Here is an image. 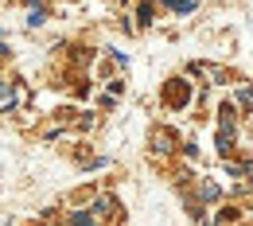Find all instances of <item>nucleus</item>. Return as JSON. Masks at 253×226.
<instances>
[{
  "label": "nucleus",
  "mask_w": 253,
  "mask_h": 226,
  "mask_svg": "<svg viewBox=\"0 0 253 226\" xmlns=\"http://www.w3.org/2000/svg\"><path fill=\"white\" fill-rule=\"evenodd\" d=\"M230 148H234V129H222L218 133V152H222V156H230Z\"/></svg>",
  "instance_id": "obj_4"
},
{
  "label": "nucleus",
  "mask_w": 253,
  "mask_h": 226,
  "mask_svg": "<svg viewBox=\"0 0 253 226\" xmlns=\"http://www.w3.org/2000/svg\"><path fill=\"white\" fill-rule=\"evenodd\" d=\"M164 4H168L171 12H195V8H199V0H164Z\"/></svg>",
  "instance_id": "obj_5"
},
{
  "label": "nucleus",
  "mask_w": 253,
  "mask_h": 226,
  "mask_svg": "<svg viewBox=\"0 0 253 226\" xmlns=\"http://www.w3.org/2000/svg\"><path fill=\"white\" fill-rule=\"evenodd\" d=\"M218 121H222V129H234V105H230V101L218 109Z\"/></svg>",
  "instance_id": "obj_7"
},
{
  "label": "nucleus",
  "mask_w": 253,
  "mask_h": 226,
  "mask_svg": "<svg viewBox=\"0 0 253 226\" xmlns=\"http://www.w3.org/2000/svg\"><path fill=\"white\" fill-rule=\"evenodd\" d=\"M191 97V90H187V82H183V78H179V82H175V86H171V101H175V105H183V101H187Z\"/></svg>",
  "instance_id": "obj_3"
},
{
  "label": "nucleus",
  "mask_w": 253,
  "mask_h": 226,
  "mask_svg": "<svg viewBox=\"0 0 253 226\" xmlns=\"http://www.w3.org/2000/svg\"><path fill=\"white\" fill-rule=\"evenodd\" d=\"M43 20H47V12H39V8H32V16H28V24H32V28H39Z\"/></svg>",
  "instance_id": "obj_10"
},
{
  "label": "nucleus",
  "mask_w": 253,
  "mask_h": 226,
  "mask_svg": "<svg viewBox=\"0 0 253 226\" xmlns=\"http://www.w3.org/2000/svg\"><path fill=\"white\" fill-rule=\"evenodd\" d=\"M66 226H101V223H97L90 211H74V215L66 219Z\"/></svg>",
  "instance_id": "obj_2"
},
{
  "label": "nucleus",
  "mask_w": 253,
  "mask_h": 226,
  "mask_svg": "<svg viewBox=\"0 0 253 226\" xmlns=\"http://www.w3.org/2000/svg\"><path fill=\"white\" fill-rule=\"evenodd\" d=\"M218 183H203V187H199V199H203V203H214V199H218Z\"/></svg>",
  "instance_id": "obj_6"
},
{
  "label": "nucleus",
  "mask_w": 253,
  "mask_h": 226,
  "mask_svg": "<svg viewBox=\"0 0 253 226\" xmlns=\"http://www.w3.org/2000/svg\"><path fill=\"white\" fill-rule=\"evenodd\" d=\"M4 94H8V86H4V82H0V97H4Z\"/></svg>",
  "instance_id": "obj_11"
},
{
  "label": "nucleus",
  "mask_w": 253,
  "mask_h": 226,
  "mask_svg": "<svg viewBox=\"0 0 253 226\" xmlns=\"http://www.w3.org/2000/svg\"><path fill=\"white\" fill-rule=\"evenodd\" d=\"M156 152H171V136L168 133H156Z\"/></svg>",
  "instance_id": "obj_9"
},
{
  "label": "nucleus",
  "mask_w": 253,
  "mask_h": 226,
  "mask_svg": "<svg viewBox=\"0 0 253 226\" xmlns=\"http://www.w3.org/2000/svg\"><path fill=\"white\" fill-rule=\"evenodd\" d=\"M136 20H140V24H152V4H148V0L136 8Z\"/></svg>",
  "instance_id": "obj_8"
},
{
  "label": "nucleus",
  "mask_w": 253,
  "mask_h": 226,
  "mask_svg": "<svg viewBox=\"0 0 253 226\" xmlns=\"http://www.w3.org/2000/svg\"><path fill=\"white\" fill-rule=\"evenodd\" d=\"M113 207H117V199H113V195H97L94 207H90V215H94V219H105V215H113Z\"/></svg>",
  "instance_id": "obj_1"
}]
</instances>
